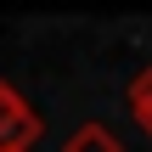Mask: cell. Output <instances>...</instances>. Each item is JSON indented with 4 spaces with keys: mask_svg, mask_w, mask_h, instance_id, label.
Here are the masks:
<instances>
[{
    "mask_svg": "<svg viewBox=\"0 0 152 152\" xmlns=\"http://www.w3.org/2000/svg\"><path fill=\"white\" fill-rule=\"evenodd\" d=\"M39 113L17 96V85H6L0 79V152H34V141H39Z\"/></svg>",
    "mask_w": 152,
    "mask_h": 152,
    "instance_id": "6da1fadb",
    "label": "cell"
},
{
    "mask_svg": "<svg viewBox=\"0 0 152 152\" xmlns=\"http://www.w3.org/2000/svg\"><path fill=\"white\" fill-rule=\"evenodd\" d=\"M62 152H124V141H118L107 124H79V130L62 141Z\"/></svg>",
    "mask_w": 152,
    "mask_h": 152,
    "instance_id": "7a4b0ae2",
    "label": "cell"
}]
</instances>
